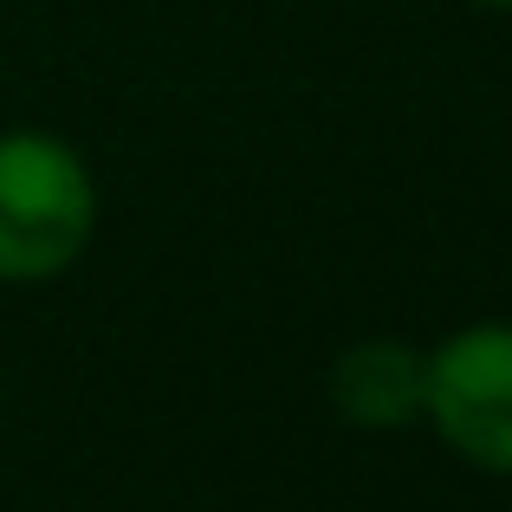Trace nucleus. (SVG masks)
<instances>
[{
    "label": "nucleus",
    "instance_id": "2",
    "mask_svg": "<svg viewBox=\"0 0 512 512\" xmlns=\"http://www.w3.org/2000/svg\"><path fill=\"white\" fill-rule=\"evenodd\" d=\"M435 435L480 474H512V325H467L428 350Z\"/></svg>",
    "mask_w": 512,
    "mask_h": 512
},
{
    "label": "nucleus",
    "instance_id": "3",
    "mask_svg": "<svg viewBox=\"0 0 512 512\" xmlns=\"http://www.w3.org/2000/svg\"><path fill=\"white\" fill-rule=\"evenodd\" d=\"M331 402L350 428H409L428 409V350L363 338L331 363Z\"/></svg>",
    "mask_w": 512,
    "mask_h": 512
},
{
    "label": "nucleus",
    "instance_id": "4",
    "mask_svg": "<svg viewBox=\"0 0 512 512\" xmlns=\"http://www.w3.org/2000/svg\"><path fill=\"white\" fill-rule=\"evenodd\" d=\"M474 7H512V0H474Z\"/></svg>",
    "mask_w": 512,
    "mask_h": 512
},
{
    "label": "nucleus",
    "instance_id": "1",
    "mask_svg": "<svg viewBox=\"0 0 512 512\" xmlns=\"http://www.w3.org/2000/svg\"><path fill=\"white\" fill-rule=\"evenodd\" d=\"M98 182L72 143L46 130L0 137V279H52L91 247Z\"/></svg>",
    "mask_w": 512,
    "mask_h": 512
}]
</instances>
